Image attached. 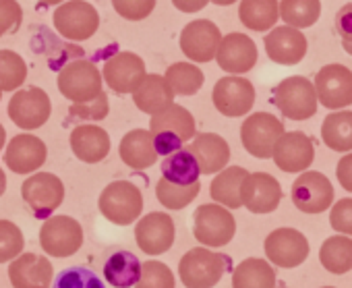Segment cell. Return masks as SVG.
Masks as SVG:
<instances>
[{
  "mask_svg": "<svg viewBox=\"0 0 352 288\" xmlns=\"http://www.w3.org/2000/svg\"><path fill=\"white\" fill-rule=\"evenodd\" d=\"M54 267L48 257L38 253H21L9 265L13 288H50Z\"/></svg>",
  "mask_w": 352,
  "mask_h": 288,
  "instance_id": "cb8c5ba5",
  "label": "cell"
},
{
  "mask_svg": "<svg viewBox=\"0 0 352 288\" xmlns=\"http://www.w3.org/2000/svg\"><path fill=\"white\" fill-rule=\"evenodd\" d=\"M220 40H222V32L214 21L195 19L183 27L179 44H181L183 54L191 63L206 65V63H212L216 58Z\"/></svg>",
  "mask_w": 352,
  "mask_h": 288,
  "instance_id": "9a60e30c",
  "label": "cell"
},
{
  "mask_svg": "<svg viewBox=\"0 0 352 288\" xmlns=\"http://www.w3.org/2000/svg\"><path fill=\"white\" fill-rule=\"evenodd\" d=\"M54 30L69 42H85L100 27V13L85 0H67L52 15Z\"/></svg>",
  "mask_w": 352,
  "mask_h": 288,
  "instance_id": "52a82bcc",
  "label": "cell"
},
{
  "mask_svg": "<svg viewBox=\"0 0 352 288\" xmlns=\"http://www.w3.org/2000/svg\"><path fill=\"white\" fill-rule=\"evenodd\" d=\"M193 232L195 239L210 249L228 245L236 232V220L228 208L220 203H204L193 214Z\"/></svg>",
  "mask_w": 352,
  "mask_h": 288,
  "instance_id": "8992f818",
  "label": "cell"
},
{
  "mask_svg": "<svg viewBox=\"0 0 352 288\" xmlns=\"http://www.w3.org/2000/svg\"><path fill=\"white\" fill-rule=\"evenodd\" d=\"M214 5H218V7H230V5H234L236 0H212Z\"/></svg>",
  "mask_w": 352,
  "mask_h": 288,
  "instance_id": "db71d44e",
  "label": "cell"
},
{
  "mask_svg": "<svg viewBox=\"0 0 352 288\" xmlns=\"http://www.w3.org/2000/svg\"><path fill=\"white\" fill-rule=\"evenodd\" d=\"M40 245L52 257H71L83 245V228L71 216H50L42 224Z\"/></svg>",
  "mask_w": 352,
  "mask_h": 288,
  "instance_id": "8fae6325",
  "label": "cell"
},
{
  "mask_svg": "<svg viewBox=\"0 0 352 288\" xmlns=\"http://www.w3.org/2000/svg\"><path fill=\"white\" fill-rule=\"evenodd\" d=\"M164 79L170 85L174 96H195L206 83V75H204L201 67H197L195 63L170 65L166 69Z\"/></svg>",
  "mask_w": 352,
  "mask_h": 288,
  "instance_id": "e575fe53",
  "label": "cell"
},
{
  "mask_svg": "<svg viewBox=\"0 0 352 288\" xmlns=\"http://www.w3.org/2000/svg\"><path fill=\"white\" fill-rule=\"evenodd\" d=\"M25 239L21 228L11 220H0V263L13 261L23 253Z\"/></svg>",
  "mask_w": 352,
  "mask_h": 288,
  "instance_id": "60d3db41",
  "label": "cell"
},
{
  "mask_svg": "<svg viewBox=\"0 0 352 288\" xmlns=\"http://www.w3.org/2000/svg\"><path fill=\"white\" fill-rule=\"evenodd\" d=\"M5 143H7V131H5L3 122H0V152H3V148H5Z\"/></svg>",
  "mask_w": 352,
  "mask_h": 288,
  "instance_id": "f5cc1de1",
  "label": "cell"
},
{
  "mask_svg": "<svg viewBox=\"0 0 352 288\" xmlns=\"http://www.w3.org/2000/svg\"><path fill=\"white\" fill-rule=\"evenodd\" d=\"M336 177H338L340 185H342L348 193H352V152L346 154V156L338 162V166H336Z\"/></svg>",
  "mask_w": 352,
  "mask_h": 288,
  "instance_id": "c3c4849f",
  "label": "cell"
},
{
  "mask_svg": "<svg viewBox=\"0 0 352 288\" xmlns=\"http://www.w3.org/2000/svg\"><path fill=\"white\" fill-rule=\"evenodd\" d=\"M290 199L302 214H323L333 203V187L323 173L305 170L292 183Z\"/></svg>",
  "mask_w": 352,
  "mask_h": 288,
  "instance_id": "4fadbf2b",
  "label": "cell"
},
{
  "mask_svg": "<svg viewBox=\"0 0 352 288\" xmlns=\"http://www.w3.org/2000/svg\"><path fill=\"white\" fill-rule=\"evenodd\" d=\"M52 288H106V286H104L102 278L96 272H91L89 267L75 265V267L63 269L56 276Z\"/></svg>",
  "mask_w": 352,
  "mask_h": 288,
  "instance_id": "b9f144b4",
  "label": "cell"
},
{
  "mask_svg": "<svg viewBox=\"0 0 352 288\" xmlns=\"http://www.w3.org/2000/svg\"><path fill=\"white\" fill-rule=\"evenodd\" d=\"M160 168H162V179L174 185H193V183H199V177H201L199 164L187 146L164 156Z\"/></svg>",
  "mask_w": 352,
  "mask_h": 288,
  "instance_id": "f546056e",
  "label": "cell"
},
{
  "mask_svg": "<svg viewBox=\"0 0 352 288\" xmlns=\"http://www.w3.org/2000/svg\"><path fill=\"white\" fill-rule=\"evenodd\" d=\"M71 150L85 164H98L110 154V135L98 124H79L71 133Z\"/></svg>",
  "mask_w": 352,
  "mask_h": 288,
  "instance_id": "484cf974",
  "label": "cell"
},
{
  "mask_svg": "<svg viewBox=\"0 0 352 288\" xmlns=\"http://www.w3.org/2000/svg\"><path fill=\"white\" fill-rule=\"evenodd\" d=\"M284 133V124L270 112H253L241 126L243 148L259 160H267L274 154V146Z\"/></svg>",
  "mask_w": 352,
  "mask_h": 288,
  "instance_id": "9c48e42d",
  "label": "cell"
},
{
  "mask_svg": "<svg viewBox=\"0 0 352 288\" xmlns=\"http://www.w3.org/2000/svg\"><path fill=\"white\" fill-rule=\"evenodd\" d=\"M157 5V0H112V7L118 17L126 21H143L147 19Z\"/></svg>",
  "mask_w": 352,
  "mask_h": 288,
  "instance_id": "ee69618b",
  "label": "cell"
},
{
  "mask_svg": "<svg viewBox=\"0 0 352 288\" xmlns=\"http://www.w3.org/2000/svg\"><path fill=\"white\" fill-rule=\"evenodd\" d=\"M263 46H265L267 58L282 67L298 65L307 56V50H309L305 34L290 25L272 27L270 34H265L263 38Z\"/></svg>",
  "mask_w": 352,
  "mask_h": 288,
  "instance_id": "ffe728a7",
  "label": "cell"
},
{
  "mask_svg": "<svg viewBox=\"0 0 352 288\" xmlns=\"http://www.w3.org/2000/svg\"><path fill=\"white\" fill-rule=\"evenodd\" d=\"M52 114L50 96L36 85L19 87L9 100V116L23 131H36L48 122Z\"/></svg>",
  "mask_w": 352,
  "mask_h": 288,
  "instance_id": "ba28073f",
  "label": "cell"
},
{
  "mask_svg": "<svg viewBox=\"0 0 352 288\" xmlns=\"http://www.w3.org/2000/svg\"><path fill=\"white\" fill-rule=\"evenodd\" d=\"M280 19L294 27L307 30L313 27L321 17V0H282L278 5Z\"/></svg>",
  "mask_w": 352,
  "mask_h": 288,
  "instance_id": "8d00e7d4",
  "label": "cell"
},
{
  "mask_svg": "<svg viewBox=\"0 0 352 288\" xmlns=\"http://www.w3.org/2000/svg\"><path fill=\"white\" fill-rule=\"evenodd\" d=\"M174 220L166 212H149L135 226L137 247L147 255H162L174 245Z\"/></svg>",
  "mask_w": 352,
  "mask_h": 288,
  "instance_id": "d6986e66",
  "label": "cell"
},
{
  "mask_svg": "<svg viewBox=\"0 0 352 288\" xmlns=\"http://www.w3.org/2000/svg\"><path fill=\"white\" fill-rule=\"evenodd\" d=\"M333 25H336L340 40L352 44V3H346L340 7V11L336 13Z\"/></svg>",
  "mask_w": 352,
  "mask_h": 288,
  "instance_id": "7dc6e473",
  "label": "cell"
},
{
  "mask_svg": "<svg viewBox=\"0 0 352 288\" xmlns=\"http://www.w3.org/2000/svg\"><path fill=\"white\" fill-rule=\"evenodd\" d=\"M131 96H133L135 106L149 116L166 110L170 104H174V98H176L170 85L166 83L164 75H145V79L139 83V87Z\"/></svg>",
  "mask_w": 352,
  "mask_h": 288,
  "instance_id": "83f0119b",
  "label": "cell"
},
{
  "mask_svg": "<svg viewBox=\"0 0 352 288\" xmlns=\"http://www.w3.org/2000/svg\"><path fill=\"white\" fill-rule=\"evenodd\" d=\"M46 158V143L32 133H19L13 137L5 152V162L15 175H34L40 166H44Z\"/></svg>",
  "mask_w": 352,
  "mask_h": 288,
  "instance_id": "603a6c76",
  "label": "cell"
},
{
  "mask_svg": "<svg viewBox=\"0 0 352 288\" xmlns=\"http://www.w3.org/2000/svg\"><path fill=\"white\" fill-rule=\"evenodd\" d=\"M267 261L278 267H298L309 257V241L296 228H276L263 243Z\"/></svg>",
  "mask_w": 352,
  "mask_h": 288,
  "instance_id": "e0dca14e",
  "label": "cell"
},
{
  "mask_svg": "<svg viewBox=\"0 0 352 288\" xmlns=\"http://www.w3.org/2000/svg\"><path fill=\"white\" fill-rule=\"evenodd\" d=\"M249 170L243 166H226L222 168L216 179L210 185V195L216 203L228 208V210H239L243 208L241 201V187L247 179Z\"/></svg>",
  "mask_w": 352,
  "mask_h": 288,
  "instance_id": "f1b7e54d",
  "label": "cell"
},
{
  "mask_svg": "<svg viewBox=\"0 0 352 288\" xmlns=\"http://www.w3.org/2000/svg\"><path fill=\"white\" fill-rule=\"evenodd\" d=\"M149 133L157 154L168 156L189 143L195 137L197 126L193 114L185 106L170 104L166 110L149 116Z\"/></svg>",
  "mask_w": 352,
  "mask_h": 288,
  "instance_id": "6da1fadb",
  "label": "cell"
},
{
  "mask_svg": "<svg viewBox=\"0 0 352 288\" xmlns=\"http://www.w3.org/2000/svg\"><path fill=\"white\" fill-rule=\"evenodd\" d=\"M201 185L193 183V185H174L166 179H160L155 185V197L157 201L166 208V210H183L189 203H193V199H197Z\"/></svg>",
  "mask_w": 352,
  "mask_h": 288,
  "instance_id": "74e56055",
  "label": "cell"
},
{
  "mask_svg": "<svg viewBox=\"0 0 352 288\" xmlns=\"http://www.w3.org/2000/svg\"><path fill=\"white\" fill-rule=\"evenodd\" d=\"M21 197L36 218H50L65 201V185L52 173H34L21 187Z\"/></svg>",
  "mask_w": 352,
  "mask_h": 288,
  "instance_id": "30bf717a",
  "label": "cell"
},
{
  "mask_svg": "<svg viewBox=\"0 0 352 288\" xmlns=\"http://www.w3.org/2000/svg\"><path fill=\"white\" fill-rule=\"evenodd\" d=\"M317 102L329 110H342L352 104V71L344 65H325L313 81Z\"/></svg>",
  "mask_w": 352,
  "mask_h": 288,
  "instance_id": "2e32d148",
  "label": "cell"
},
{
  "mask_svg": "<svg viewBox=\"0 0 352 288\" xmlns=\"http://www.w3.org/2000/svg\"><path fill=\"white\" fill-rule=\"evenodd\" d=\"M102 216L118 226H131L143 212V193L131 181H114L104 187L98 199Z\"/></svg>",
  "mask_w": 352,
  "mask_h": 288,
  "instance_id": "7a4b0ae2",
  "label": "cell"
},
{
  "mask_svg": "<svg viewBox=\"0 0 352 288\" xmlns=\"http://www.w3.org/2000/svg\"><path fill=\"white\" fill-rule=\"evenodd\" d=\"M108 112H110V102H108V96L102 91L94 100L71 104L69 118L71 120H91V122H98V120H104L108 116Z\"/></svg>",
  "mask_w": 352,
  "mask_h": 288,
  "instance_id": "7bdbcfd3",
  "label": "cell"
},
{
  "mask_svg": "<svg viewBox=\"0 0 352 288\" xmlns=\"http://www.w3.org/2000/svg\"><path fill=\"white\" fill-rule=\"evenodd\" d=\"M239 19L251 32H270L272 27H276L280 19L278 0H241Z\"/></svg>",
  "mask_w": 352,
  "mask_h": 288,
  "instance_id": "1f68e13d",
  "label": "cell"
},
{
  "mask_svg": "<svg viewBox=\"0 0 352 288\" xmlns=\"http://www.w3.org/2000/svg\"><path fill=\"white\" fill-rule=\"evenodd\" d=\"M272 160L282 173H305L315 160V146L313 139L302 131L282 133L274 146Z\"/></svg>",
  "mask_w": 352,
  "mask_h": 288,
  "instance_id": "ac0fdd59",
  "label": "cell"
},
{
  "mask_svg": "<svg viewBox=\"0 0 352 288\" xmlns=\"http://www.w3.org/2000/svg\"><path fill=\"white\" fill-rule=\"evenodd\" d=\"M0 98H3V89H0Z\"/></svg>",
  "mask_w": 352,
  "mask_h": 288,
  "instance_id": "11a10c76",
  "label": "cell"
},
{
  "mask_svg": "<svg viewBox=\"0 0 352 288\" xmlns=\"http://www.w3.org/2000/svg\"><path fill=\"white\" fill-rule=\"evenodd\" d=\"M102 73L100 69L85 58H77L67 63L56 77V85L58 91L71 100V104L75 102H87L94 100L96 96H100L104 91V83H102Z\"/></svg>",
  "mask_w": 352,
  "mask_h": 288,
  "instance_id": "277c9868",
  "label": "cell"
},
{
  "mask_svg": "<svg viewBox=\"0 0 352 288\" xmlns=\"http://www.w3.org/2000/svg\"><path fill=\"white\" fill-rule=\"evenodd\" d=\"M120 160L133 168V170H145L151 168L157 162V150L153 146V139L149 129H133L129 131L118 148Z\"/></svg>",
  "mask_w": 352,
  "mask_h": 288,
  "instance_id": "4316f807",
  "label": "cell"
},
{
  "mask_svg": "<svg viewBox=\"0 0 352 288\" xmlns=\"http://www.w3.org/2000/svg\"><path fill=\"white\" fill-rule=\"evenodd\" d=\"M145 63L139 54L135 52H114L112 56L106 58L104 69H102V79L104 83L120 96L133 93L139 83L145 79Z\"/></svg>",
  "mask_w": 352,
  "mask_h": 288,
  "instance_id": "5bb4252c",
  "label": "cell"
},
{
  "mask_svg": "<svg viewBox=\"0 0 352 288\" xmlns=\"http://www.w3.org/2000/svg\"><path fill=\"white\" fill-rule=\"evenodd\" d=\"M187 148L195 156L201 175H218L230 162V146L218 133H195Z\"/></svg>",
  "mask_w": 352,
  "mask_h": 288,
  "instance_id": "d4e9b609",
  "label": "cell"
},
{
  "mask_svg": "<svg viewBox=\"0 0 352 288\" xmlns=\"http://www.w3.org/2000/svg\"><path fill=\"white\" fill-rule=\"evenodd\" d=\"M174 274L172 269L155 259L141 263V276L135 288H174Z\"/></svg>",
  "mask_w": 352,
  "mask_h": 288,
  "instance_id": "ab89813d",
  "label": "cell"
},
{
  "mask_svg": "<svg viewBox=\"0 0 352 288\" xmlns=\"http://www.w3.org/2000/svg\"><path fill=\"white\" fill-rule=\"evenodd\" d=\"M141 276V261L131 251H116L104 263V278L116 288H131Z\"/></svg>",
  "mask_w": 352,
  "mask_h": 288,
  "instance_id": "836d02e7",
  "label": "cell"
},
{
  "mask_svg": "<svg viewBox=\"0 0 352 288\" xmlns=\"http://www.w3.org/2000/svg\"><path fill=\"white\" fill-rule=\"evenodd\" d=\"M40 5H44V7H58V5H63V3H67V0H38Z\"/></svg>",
  "mask_w": 352,
  "mask_h": 288,
  "instance_id": "816d5d0a",
  "label": "cell"
},
{
  "mask_svg": "<svg viewBox=\"0 0 352 288\" xmlns=\"http://www.w3.org/2000/svg\"><path fill=\"white\" fill-rule=\"evenodd\" d=\"M241 201L251 214H272L282 201V187L267 173H249L241 187Z\"/></svg>",
  "mask_w": 352,
  "mask_h": 288,
  "instance_id": "7402d4cb",
  "label": "cell"
},
{
  "mask_svg": "<svg viewBox=\"0 0 352 288\" xmlns=\"http://www.w3.org/2000/svg\"><path fill=\"white\" fill-rule=\"evenodd\" d=\"M274 104L290 120H307L317 112V93L313 81L300 75L282 79L274 87Z\"/></svg>",
  "mask_w": 352,
  "mask_h": 288,
  "instance_id": "5b68a950",
  "label": "cell"
},
{
  "mask_svg": "<svg viewBox=\"0 0 352 288\" xmlns=\"http://www.w3.org/2000/svg\"><path fill=\"white\" fill-rule=\"evenodd\" d=\"M228 265V257L206 247L187 251L179 263L181 282L187 288H214Z\"/></svg>",
  "mask_w": 352,
  "mask_h": 288,
  "instance_id": "3957f363",
  "label": "cell"
},
{
  "mask_svg": "<svg viewBox=\"0 0 352 288\" xmlns=\"http://www.w3.org/2000/svg\"><path fill=\"white\" fill-rule=\"evenodd\" d=\"M323 288H333V286H323Z\"/></svg>",
  "mask_w": 352,
  "mask_h": 288,
  "instance_id": "9f6ffc18",
  "label": "cell"
},
{
  "mask_svg": "<svg viewBox=\"0 0 352 288\" xmlns=\"http://www.w3.org/2000/svg\"><path fill=\"white\" fill-rule=\"evenodd\" d=\"M319 261L331 274H348L352 269V239L346 234L325 239L319 249Z\"/></svg>",
  "mask_w": 352,
  "mask_h": 288,
  "instance_id": "d590c367",
  "label": "cell"
},
{
  "mask_svg": "<svg viewBox=\"0 0 352 288\" xmlns=\"http://www.w3.org/2000/svg\"><path fill=\"white\" fill-rule=\"evenodd\" d=\"M214 60L228 75H245L257 65V46L247 34L232 32L222 36Z\"/></svg>",
  "mask_w": 352,
  "mask_h": 288,
  "instance_id": "44dd1931",
  "label": "cell"
},
{
  "mask_svg": "<svg viewBox=\"0 0 352 288\" xmlns=\"http://www.w3.org/2000/svg\"><path fill=\"white\" fill-rule=\"evenodd\" d=\"M212 100L222 116L228 118L247 116L255 104V87L249 79L241 75H226L216 81Z\"/></svg>",
  "mask_w": 352,
  "mask_h": 288,
  "instance_id": "7c38bea8",
  "label": "cell"
},
{
  "mask_svg": "<svg viewBox=\"0 0 352 288\" xmlns=\"http://www.w3.org/2000/svg\"><path fill=\"white\" fill-rule=\"evenodd\" d=\"M321 139L331 152H352V110H336L321 124Z\"/></svg>",
  "mask_w": 352,
  "mask_h": 288,
  "instance_id": "4dcf8cb0",
  "label": "cell"
},
{
  "mask_svg": "<svg viewBox=\"0 0 352 288\" xmlns=\"http://www.w3.org/2000/svg\"><path fill=\"white\" fill-rule=\"evenodd\" d=\"M5 191H7V175L3 168H0V197L5 195Z\"/></svg>",
  "mask_w": 352,
  "mask_h": 288,
  "instance_id": "f907efd6",
  "label": "cell"
},
{
  "mask_svg": "<svg viewBox=\"0 0 352 288\" xmlns=\"http://www.w3.org/2000/svg\"><path fill=\"white\" fill-rule=\"evenodd\" d=\"M232 288H276V269L265 259L249 257L234 267Z\"/></svg>",
  "mask_w": 352,
  "mask_h": 288,
  "instance_id": "d6a6232c",
  "label": "cell"
},
{
  "mask_svg": "<svg viewBox=\"0 0 352 288\" xmlns=\"http://www.w3.org/2000/svg\"><path fill=\"white\" fill-rule=\"evenodd\" d=\"M28 79V65L21 54L13 50H0V89L17 91Z\"/></svg>",
  "mask_w": 352,
  "mask_h": 288,
  "instance_id": "f35d334b",
  "label": "cell"
},
{
  "mask_svg": "<svg viewBox=\"0 0 352 288\" xmlns=\"http://www.w3.org/2000/svg\"><path fill=\"white\" fill-rule=\"evenodd\" d=\"M210 3L212 0H172L174 9H179L181 13H189V15L204 11Z\"/></svg>",
  "mask_w": 352,
  "mask_h": 288,
  "instance_id": "681fc988",
  "label": "cell"
},
{
  "mask_svg": "<svg viewBox=\"0 0 352 288\" xmlns=\"http://www.w3.org/2000/svg\"><path fill=\"white\" fill-rule=\"evenodd\" d=\"M23 21V9L17 0H0V38L15 34Z\"/></svg>",
  "mask_w": 352,
  "mask_h": 288,
  "instance_id": "f6af8a7d",
  "label": "cell"
},
{
  "mask_svg": "<svg viewBox=\"0 0 352 288\" xmlns=\"http://www.w3.org/2000/svg\"><path fill=\"white\" fill-rule=\"evenodd\" d=\"M329 224L336 232L352 236V197H344L333 203L329 212Z\"/></svg>",
  "mask_w": 352,
  "mask_h": 288,
  "instance_id": "bcb514c9",
  "label": "cell"
}]
</instances>
